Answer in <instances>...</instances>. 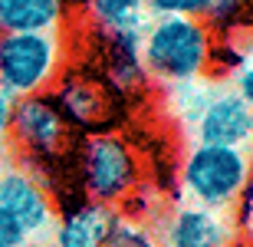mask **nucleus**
I'll use <instances>...</instances> for the list:
<instances>
[{"label": "nucleus", "instance_id": "18", "mask_svg": "<svg viewBox=\"0 0 253 247\" xmlns=\"http://www.w3.org/2000/svg\"><path fill=\"white\" fill-rule=\"evenodd\" d=\"M13 105L17 99L0 86V142H7V129H10V115H13Z\"/></svg>", "mask_w": 253, "mask_h": 247}, {"label": "nucleus", "instance_id": "9", "mask_svg": "<svg viewBox=\"0 0 253 247\" xmlns=\"http://www.w3.org/2000/svg\"><path fill=\"white\" fill-rule=\"evenodd\" d=\"M119 214L122 211L83 198L76 204H69V208L56 211V221L49 228V244L53 247H105V238H109Z\"/></svg>", "mask_w": 253, "mask_h": 247}, {"label": "nucleus", "instance_id": "6", "mask_svg": "<svg viewBox=\"0 0 253 247\" xmlns=\"http://www.w3.org/2000/svg\"><path fill=\"white\" fill-rule=\"evenodd\" d=\"M148 20H135V23H119V27H92L95 40V73H102L109 83L131 99L135 93L148 89V73L141 66V37H145Z\"/></svg>", "mask_w": 253, "mask_h": 247}, {"label": "nucleus", "instance_id": "1", "mask_svg": "<svg viewBox=\"0 0 253 247\" xmlns=\"http://www.w3.org/2000/svg\"><path fill=\"white\" fill-rule=\"evenodd\" d=\"M217 33L207 20L191 17H148L141 37V66L151 83L178 86L214 76Z\"/></svg>", "mask_w": 253, "mask_h": 247}, {"label": "nucleus", "instance_id": "3", "mask_svg": "<svg viewBox=\"0 0 253 247\" xmlns=\"http://www.w3.org/2000/svg\"><path fill=\"white\" fill-rule=\"evenodd\" d=\"M250 178L253 158L247 148L194 142V148L181 162V188L188 201L220 214L237 204V198L250 188Z\"/></svg>", "mask_w": 253, "mask_h": 247}, {"label": "nucleus", "instance_id": "10", "mask_svg": "<svg viewBox=\"0 0 253 247\" xmlns=\"http://www.w3.org/2000/svg\"><path fill=\"white\" fill-rule=\"evenodd\" d=\"M234 228L220 211L201 204H181L168 218L165 241L168 247H230Z\"/></svg>", "mask_w": 253, "mask_h": 247}, {"label": "nucleus", "instance_id": "11", "mask_svg": "<svg viewBox=\"0 0 253 247\" xmlns=\"http://www.w3.org/2000/svg\"><path fill=\"white\" fill-rule=\"evenodd\" d=\"M69 0H0V30L7 33H56Z\"/></svg>", "mask_w": 253, "mask_h": 247}, {"label": "nucleus", "instance_id": "14", "mask_svg": "<svg viewBox=\"0 0 253 247\" xmlns=\"http://www.w3.org/2000/svg\"><path fill=\"white\" fill-rule=\"evenodd\" d=\"M207 23L214 33H253V0H214Z\"/></svg>", "mask_w": 253, "mask_h": 247}, {"label": "nucleus", "instance_id": "16", "mask_svg": "<svg viewBox=\"0 0 253 247\" xmlns=\"http://www.w3.org/2000/svg\"><path fill=\"white\" fill-rule=\"evenodd\" d=\"M214 0H145L148 17H191V20H207Z\"/></svg>", "mask_w": 253, "mask_h": 247}, {"label": "nucleus", "instance_id": "12", "mask_svg": "<svg viewBox=\"0 0 253 247\" xmlns=\"http://www.w3.org/2000/svg\"><path fill=\"white\" fill-rule=\"evenodd\" d=\"M220 56H224V69H227V86L253 109V47H234L230 40H224V47L220 43L214 47V59Z\"/></svg>", "mask_w": 253, "mask_h": 247}, {"label": "nucleus", "instance_id": "15", "mask_svg": "<svg viewBox=\"0 0 253 247\" xmlns=\"http://www.w3.org/2000/svg\"><path fill=\"white\" fill-rule=\"evenodd\" d=\"M105 247H161V244L145 221L131 218V214H119L109 238H105Z\"/></svg>", "mask_w": 253, "mask_h": 247}, {"label": "nucleus", "instance_id": "8", "mask_svg": "<svg viewBox=\"0 0 253 247\" xmlns=\"http://www.w3.org/2000/svg\"><path fill=\"white\" fill-rule=\"evenodd\" d=\"M0 208L27 231L30 241L49 234L56 221V204L49 191L17 165H0Z\"/></svg>", "mask_w": 253, "mask_h": 247}, {"label": "nucleus", "instance_id": "19", "mask_svg": "<svg viewBox=\"0 0 253 247\" xmlns=\"http://www.w3.org/2000/svg\"><path fill=\"white\" fill-rule=\"evenodd\" d=\"M0 33H3V30H0Z\"/></svg>", "mask_w": 253, "mask_h": 247}, {"label": "nucleus", "instance_id": "2", "mask_svg": "<svg viewBox=\"0 0 253 247\" xmlns=\"http://www.w3.org/2000/svg\"><path fill=\"white\" fill-rule=\"evenodd\" d=\"M76 185L85 201L105 208H125L141 191V162L122 132L85 135L76 145Z\"/></svg>", "mask_w": 253, "mask_h": 247}, {"label": "nucleus", "instance_id": "5", "mask_svg": "<svg viewBox=\"0 0 253 247\" xmlns=\"http://www.w3.org/2000/svg\"><path fill=\"white\" fill-rule=\"evenodd\" d=\"M66 66L59 33H0V86L13 99L49 93Z\"/></svg>", "mask_w": 253, "mask_h": 247}, {"label": "nucleus", "instance_id": "17", "mask_svg": "<svg viewBox=\"0 0 253 247\" xmlns=\"http://www.w3.org/2000/svg\"><path fill=\"white\" fill-rule=\"evenodd\" d=\"M0 247H30L27 231L20 228L3 208H0Z\"/></svg>", "mask_w": 253, "mask_h": 247}, {"label": "nucleus", "instance_id": "4", "mask_svg": "<svg viewBox=\"0 0 253 247\" xmlns=\"http://www.w3.org/2000/svg\"><path fill=\"white\" fill-rule=\"evenodd\" d=\"M49 96L56 99L59 112L66 115V122L73 125L79 139L119 132V125L125 122V112H128V99L92 66L63 69V76L49 89Z\"/></svg>", "mask_w": 253, "mask_h": 247}, {"label": "nucleus", "instance_id": "13", "mask_svg": "<svg viewBox=\"0 0 253 247\" xmlns=\"http://www.w3.org/2000/svg\"><path fill=\"white\" fill-rule=\"evenodd\" d=\"M79 3L89 13L92 27H119V23L148 20L145 0H79Z\"/></svg>", "mask_w": 253, "mask_h": 247}, {"label": "nucleus", "instance_id": "7", "mask_svg": "<svg viewBox=\"0 0 253 247\" xmlns=\"http://www.w3.org/2000/svg\"><path fill=\"white\" fill-rule=\"evenodd\" d=\"M194 142L201 145H227V148H253V109L230 89L217 83L204 109L191 122Z\"/></svg>", "mask_w": 253, "mask_h": 247}]
</instances>
